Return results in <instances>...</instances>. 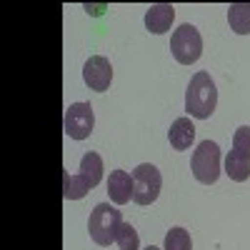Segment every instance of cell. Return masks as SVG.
Listing matches in <instances>:
<instances>
[{
	"instance_id": "10",
	"label": "cell",
	"mask_w": 250,
	"mask_h": 250,
	"mask_svg": "<svg viewBox=\"0 0 250 250\" xmlns=\"http://www.w3.org/2000/svg\"><path fill=\"white\" fill-rule=\"evenodd\" d=\"M168 140L175 150H188L195 140V125L190 118H178L173 120L170 130H168Z\"/></svg>"
},
{
	"instance_id": "15",
	"label": "cell",
	"mask_w": 250,
	"mask_h": 250,
	"mask_svg": "<svg viewBox=\"0 0 250 250\" xmlns=\"http://www.w3.org/2000/svg\"><path fill=\"white\" fill-rule=\"evenodd\" d=\"M163 250H193V240L190 233L185 228H170L168 235H165V245Z\"/></svg>"
},
{
	"instance_id": "16",
	"label": "cell",
	"mask_w": 250,
	"mask_h": 250,
	"mask_svg": "<svg viewBox=\"0 0 250 250\" xmlns=\"http://www.w3.org/2000/svg\"><path fill=\"white\" fill-rule=\"evenodd\" d=\"M115 245L120 250H140V238H138V230L130 225V223H120L118 228V235H115Z\"/></svg>"
},
{
	"instance_id": "7",
	"label": "cell",
	"mask_w": 250,
	"mask_h": 250,
	"mask_svg": "<svg viewBox=\"0 0 250 250\" xmlns=\"http://www.w3.org/2000/svg\"><path fill=\"white\" fill-rule=\"evenodd\" d=\"M83 80L95 93H105L113 83V65L105 55H93L83 65Z\"/></svg>"
},
{
	"instance_id": "18",
	"label": "cell",
	"mask_w": 250,
	"mask_h": 250,
	"mask_svg": "<svg viewBox=\"0 0 250 250\" xmlns=\"http://www.w3.org/2000/svg\"><path fill=\"white\" fill-rule=\"evenodd\" d=\"M145 250H160V248H155V245H148V248H145Z\"/></svg>"
},
{
	"instance_id": "1",
	"label": "cell",
	"mask_w": 250,
	"mask_h": 250,
	"mask_svg": "<svg viewBox=\"0 0 250 250\" xmlns=\"http://www.w3.org/2000/svg\"><path fill=\"white\" fill-rule=\"evenodd\" d=\"M215 105H218V88H215L213 78L205 70L195 73L190 85H188V90H185V110H188V115H193L198 120H208L215 113Z\"/></svg>"
},
{
	"instance_id": "12",
	"label": "cell",
	"mask_w": 250,
	"mask_h": 250,
	"mask_svg": "<svg viewBox=\"0 0 250 250\" xmlns=\"http://www.w3.org/2000/svg\"><path fill=\"white\" fill-rule=\"evenodd\" d=\"M228 23L238 35H250V3H233L228 5Z\"/></svg>"
},
{
	"instance_id": "14",
	"label": "cell",
	"mask_w": 250,
	"mask_h": 250,
	"mask_svg": "<svg viewBox=\"0 0 250 250\" xmlns=\"http://www.w3.org/2000/svg\"><path fill=\"white\" fill-rule=\"evenodd\" d=\"M88 190H90V185L85 183V178L80 173L78 175H70V173L62 175V198L65 200H80L88 195Z\"/></svg>"
},
{
	"instance_id": "5",
	"label": "cell",
	"mask_w": 250,
	"mask_h": 250,
	"mask_svg": "<svg viewBox=\"0 0 250 250\" xmlns=\"http://www.w3.org/2000/svg\"><path fill=\"white\" fill-rule=\"evenodd\" d=\"M130 175H133V203L138 205L155 203L160 195V188H163V175L155 165L140 163Z\"/></svg>"
},
{
	"instance_id": "11",
	"label": "cell",
	"mask_w": 250,
	"mask_h": 250,
	"mask_svg": "<svg viewBox=\"0 0 250 250\" xmlns=\"http://www.w3.org/2000/svg\"><path fill=\"white\" fill-rule=\"evenodd\" d=\"M103 170H105V168H103V158H100L98 153L90 150V153H85V155L80 158V175L85 178V183L90 185V190L100 185Z\"/></svg>"
},
{
	"instance_id": "2",
	"label": "cell",
	"mask_w": 250,
	"mask_h": 250,
	"mask_svg": "<svg viewBox=\"0 0 250 250\" xmlns=\"http://www.w3.org/2000/svg\"><path fill=\"white\" fill-rule=\"evenodd\" d=\"M120 223H123V215L118 208H113L110 203H98L88 218V233L93 243L100 248H108L110 243H115Z\"/></svg>"
},
{
	"instance_id": "6",
	"label": "cell",
	"mask_w": 250,
	"mask_h": 250,
	"mask_svg": "<svg viewBox=\"0 0 250 250\" xmlns=\"http://www.w3.org/2000/svg\"><path fill=\"white\" fill-rule=\"evenodd\" d=\"M95 128V113L90 103H73L65 110V120H62V130L73 140H85Z\"/></svg>"
},
{
	"instance_id": "13",
	"label": "cell",
	"mask_w": 250,
	"mask_h": 250,
	"mask_svg": "<svg viewBox=\"0 0 250 250\" xmlns=\"http://www.w3.org/2000/svg\"><path fill=\"white\" fill-rule=\"evenodd\" d=\"M225 175L230 180H235V183H245L250 178V158L230 150L228 158H225Z\"/></svg>"
},
{
	"instance_id": "9",
	"label": "cell",
	"mask_w": 250,
	"mask_h": 250,
	"mask_svg": "<svg viewBox=\"0 0 250 250\" xmlns=\"http://www.w3.org/2000/svg\"><path fill=\"white\" fill-rule=\"evenodd\" d=\"M108 195L115 205H125L133 200V175L128 170H113L108 178Z\"/></svg>"
},
{
	"instance_id": "17",
	"label": "cell",
	"mask_w": 250,
	"mask_h": 250,
	"mask_svg": "<svg viewBox=\"0 0 250 250\" xmlns=\"http://www.w3.org/2000/svg\"><path fill=\"white\" fill-rule=\"evenodd\" d=\"M233 150L250 158V125H240L233 135Z\"/></svg>"
},
{
	"instance_id": "3",
	"label": "cell",
	"mask_w": 250,
	"mask_h": 250,
	"mask_svg": "<svg viewBox=\"0 0 250 250\" xmlns=\"http://www.w3.org/2000/svg\"><path fill=\"white\" fill-rule=\"evenodd\" d=\"M190 170L198 183L213 185L220 178V148L213 140H200L190 158Z\"/></svg>"
},
{
	"instance_id": "4",
	"label": "cell",
	"mask_w": 250,
	"mask_h": 250,
	"mask_svg": "<svg viewBox=\"0 0 250 250\" xmlns=\"http://www.w3.org/2000/svg\"><path fill=\"white\" fill-rule=\"evenodd\" d=\"M170 50H173V58L180 65H193V62L203 55V38H200L198 28L190 25V23H183L178 30H173Z\"/></svg>"
},
{
	"instance_id": "8",
	"label": "cell",
	"mask_w": 250,
	"mask_h": 250,
	"mask_svg": "<svg viewBox=\"0 0 250 250\" xmlns=\"http://www.w3.org/2000/svg\"><path fill=\"white\" fill-rule=\"evenodd\" d=\"M173 20H175V8L170 3H155V5L148 8V13H145V28L153 35H163V33L170 30Z\"/></svg>"
}]
</instances>
